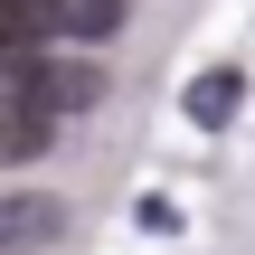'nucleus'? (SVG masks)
I'll use <instances>...</instances> for the list:
<instances>
[{"instance_id": "nucleus-6", "label": "nucleus", "mask_w": 255, "mask_h": 255, "mask_svg": "<svg viewBox=\"0 0 255 255\" xmlns=\"http://www.w3.org/2000/svg\"><path fill=\"white\" fill-rule=\"evenodd\" d=\"M38 151H47V123H28V114L0 104V161H38Z\"/></svg>"}, {"instance_id": "nucleus-4", "label": "nucleus", "mask_w": 255, "mask_h": 255, "mask_svg": "<svg viewBox=\"0 0 255 255\" xmlns=\"http://www.w3.org/2000/svg\"><path fill=\"white\" fill-rule=\"evenodd\" d=\"M123 0H47V38H114Z\"/></svg>"}, {"instance_id": "nucleus-3", "label": "nucleus", "mask_w": 255, "mask_h": 255, "mask_svg": "<svg viewBox=\"0 0 255 255\" xmlns=\"http://www.w3.org/2000/svg\"><path fill=\"white\" fill-rule=\"evenodd\" d=\"M47 47V0H0V76Z\"/></svg>"}, {"instance_id": "nucleus-2", "label": "nucleus", "mask_w": 255, "mask_h": 255, "mask_svg": "<svg viewBox=\"0 0 255 255\" xmlns=\"http://www.w3.org/2000/svg\"><path fill=\"white\" fill-rule=\"evenodd\" d=\"M237 104H246V66H208V76H189V95H180V114H189L199 132L237 123Z\"/></svg>"}, {"instance_id": "nucleus-1", "label": "nucleus", "mask_w": 255, "mask_h": 255, "mask_svg": "<svg viewBox=\"0 0 255 255\" xmlns=\"http://www.w3.org/2000/svg\"><path fill=\"white\" fill-rule=\"evenodd\" d=\"M95 95H104V76H95V57H28V66H9V95H0V104L57 132V114H85Z\"/></svg>"}, {"instance_id": "nucleus-5", "label": "nucleus", "mask_w": 255, "mask_h": 255, "mask_svg": "<svg viewBox=\"0 0 255 255\" xmlns=\"http://www.w3.org/2000/svg\"><path fill=\"white\" fill-rule=\"evenodd\" d=\"M38 237H57V208H47V199H19V189H0V255L38 246Z\"/></svg>"}]
</instances>
